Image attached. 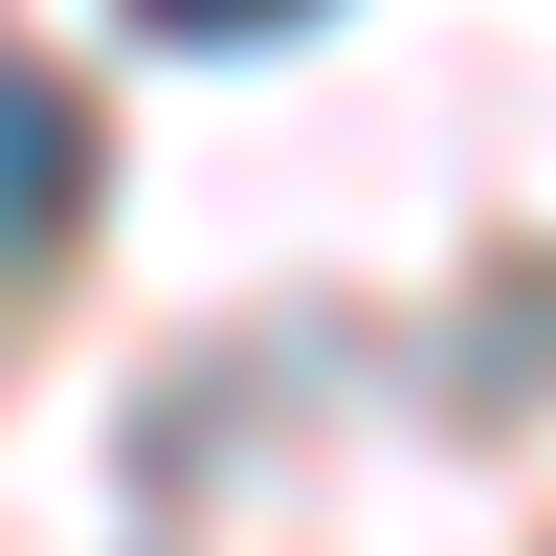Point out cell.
Instances as JSON below:
<instances>
[{
	"label": "cell",
	"mask_w": 556,
	"mask_h": 556,
	"mask_svg": "<svg viewBox=\"0 0 556 556\" xmlns=\"http://www.w3.org/2000/svg\"><path fill=\"white\" fill-rule=\"evenodd\" d=\"M156 45H267V23H312V0H134Z\"/></svg>",
	"instance_id": "obj_2"
},
{
	"label": "cell",
	"mask_w": 556,
	"mask_h": 556,
	"mask_svg": "<svg viewBox=\"0 0 556 556\" xmlns=\"http://www.w3.org/2000/svg\"><path fill=\"white\" fill-rule=\"evenodd\" d=\"M67 223H89V89L0 45V290H23V267L67 245Z\"/></svg>",
	"instance_id": "obj_1"
}]
</instances>
